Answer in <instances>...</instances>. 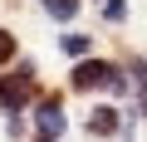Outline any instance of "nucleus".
<instances>
[{"instance_id": "f257e3e1", "label": "nucleus", "mask_w": 147, "mask_h": 142, "mask_svg": "<svg viewBox=\"0 0 147 142\" xmlns=\"http://www.w3.org/2000/svg\"><path fill=\"white\" fill-rule=\"evenodd\" d=\"M34 122H39V132L54 142V137H64V108L49 98V103H39V113H34Z\"/></svg>"}, {"instance_id": "f03ea898", "label": "nucleus", "mask_w": 147, "mask_h": 142, "mask_svg": "<svg viewBox=\"0 0 147 142\" xmlns=\"http://www.w3.org/2000/svg\"><path fill=\"white\" fill-rule=\"evenodd\" d=\"M108 74H113L108 64L88 59V64H79V74H74V88H93V83H108Z\"/></svg>"}, {"instance_id": "7ed1b4c3", "label": "nucleus", "mask_w": 147, "mask_h": 142, "mask_svg": "<svg viewBox=\"0 0 147 142\" xmlns=\"http://www.w3.org/2000/svg\"><path fill=\"white\" fill-rule=\"evenodd\" d=\"M30 98V79H5V83H0V103H5V108H20Z\"/></svg>"}, {"instance_id": "20e7f679", "label": "nucleus", "mask_w": 147, "mask_h": 142, "mask_svg": "<svg viewBox=\"0 0 147 142\" xmlns=\"http://www.w3.org/2000/svg\"><path fill=\"white\" fill-rule=\"evenodd\" d=\"M88 127H93V132H113V127H118V118H113V108H93V118H88Z\"/></svg>"}, {"instance_id": "39448f33", "label": "nucleus", "mask_w": 147, "mask_h": 142, "mask_svg": "<svg viewBox=\"0 0 147 142\" xmlns=\"http://www.w3.org/2000/svg\"><path fill=\"white\" fill-rule=\"evenodd\" d=\"M74 10H79V0H49V15H59V20H69Z\"/></svg>"}, {"instance_id": "423d86ee", "label": "nucleus", "mask_w": 147, "mask_h": 142, "mask_svg": "<svg viewBox=\"0 0 147 142\" xmlns=\"http://www.w3.org/2000/svg\"><path fill=\"white\" fill-rule=\"evenodd\" d=\"M64 49H69V54H84V49H88V39H84V34H69V39H64Z\"/></svg>"}, {"instance_id": "0eeeda50", "label": "nucleus", "mask_w": 147, "mask_h": 142, "mask_svg": "<svg viewBox=\"0 0 147 142\" xmlns=\"http://www.w3.org/2000/svg\"><path fill=\"white\" fill-rule=\"evenodd\" d=\"M10 54H15V39H10V34H5V30H0V64H5V59H10Z\"/></svg>"}, {"instance_id": "6e6552de", "label": "nucleus", "mask_w": 147, "mask_h": 142, "mask_svg": "<svg viewBox=\"0 0 147 142\" xmlns=\"http://www.w3.org/2000/svg\"><path fill=\"white\" fill-rule=\"evenodd\" d=\"M103 15L108 20H123V0H103Z\"/></svg>"}, {"instance_id": "1a4fd4ad", "label": "nucleus", "mask_w": 147, "mask_h": 142, "mask_svg": "<svg viewBox=\"0 0 147 142\" xmlns=\"http://www.w3.org/2000/svg\"><path fill=\"white\" fill-rule=\"evenodd\" d=\"M137 88H142V113H147V64H137Z\"/></svg>"}, {"instance_id": "9d476101", "label": "nucleus", "mask_w": 147, "mask_h": 142, "mask_svg": "<svg viewBox=\"0 0 147 142\" xmlns=\"http://www.w3.org/2000/svg\"><path fill=\"white\" fill-rule=\"evenodd\" d=\"M39 142H49V137H39Z\"/></svg>"}]
</instances>
